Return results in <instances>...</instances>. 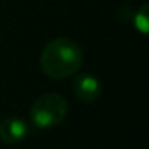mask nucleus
<instances>
[{"instance_id": "nucleus-1", "label": "nucleus", "mask_w": 149, "mask_h": 149, "mask_svg": "<svg viewBox=\"0 0 149 149\" xmlns=\"http://www.w3.org/2000/svg\"><path fill=\"white\" fill-rule=\"evenodd\" d=\"M84 64V52L74 40L59 37L48 42L40 55V68L52 79H66L77 74Z\"/></svg>"}, {"instance_id": "nucleus-2", "label": "nucleus", "mask_w": 149, "mask_h": 149, "mask_svg": "<svg viewBox=\"0 0 149 149\" xmlns=\"http://www.w3.org/2000/svg\"><path fill=\"white\" fill-rule=\"evenodd\" d=\"M68 101L58 93L42 95L31 107L32 123L40 130H48L61 125L68 116Z\"/></svg>"}, {"instance_id": "nucleus-5", "label": "nucleus", "mask_w": 149, "mask_h": 149, "mask_svg": "<svg viewBox=\"0 0 149 149\" xmlns=\"http://www.w3.org/2000/svg\"><path fill=\"white\" fill-rule=\"evenodd\" d=\"M133 24H135L136 31H139L141 34H148L149 29V21H148V5H143L135 15H133Z\"/></svg>"}, {"instance_id": "nucleus-3", "label": "nucleus", "mask_w": 149, "mask_h": 149, "mask_svg": "<svg viewBox=\"0 0 149 149\" xmlns=\"http://www.w3.org/2000/svg\"><path fill=\"white\" fill-rule=\"evenodd\" d=\"M72 90L77 100H80L82 103H93L101 95V84L95 75L84 72L74 77Z\"/></svg>"}, {"instance_id": "nucleus-4", "label": "nucleus", "mask_w": 149, "mask_h": 149, "mask_svg": "<svg viewBox=\"0 0 149 149\" xmlns=\"http://www.w3.org/2000/svg\"><path fill=\"white\" fill-rule=\"evenodd\" d=\"M29 135V125L19 117H7L0 122V139L7 144L23 143Z\"/></svg>"}]
</instances>
